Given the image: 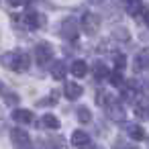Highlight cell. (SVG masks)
Wrapping results in <instances>:
<instances>
[{
    "label": "cell",
    "instance_id": "cell-1",
    "mask_svg": "<svg viewBox=\"0 0 149 149\" xmlns=\"http://www.w3.org/2000/svg\"><path fill=\"white\" fill-rule=\"evenodd\" d=\"M0 63H2L6 70H13V72H27L31 68V57H29V53H25L21 49H15V51L2 53Z\"/></svg>",
    "mask_w": 149,
    "mask_h": 149
},
{
    "label": "cell",
    "instance_id": "cell-2",
    "mask_svg": "<svg viewBox=\"0 0 149 149\" xmlns=\"http://www.w3.org/2000/svg\"><path fill=\"white\" fill-rule=\"evenodd\" d=\"M80 25H82V29H84L88 35H94V33H98V29H100V17H96V15H92V13H84V17L80 19Z\"/></svg>",
    "mask_w": 149,
    "mask_h": 149
},
{
    "label": "cell",
    "instance_id": "cell-3",
    "mask_svg": "<svg viewBox=\"0 0 149 149\" xmlns=\"http://www.w3.org/2000/svg\"><path fill=\"white\" fill-rule=\"evenodd\" d=\"M10 141L17 149H31V139L29 133H25L23 129H13L10 131Z\"/></svg>",
    "mask_w": 149,
    "mask_h": 149
},
{
    "label": "cell",
    "instance_id": "cell-4",
    "mask_svg": "<svg viewBox=\"0 0 149 149\" xmlns=\"http://www.w3.org/2000/svg\"><path fill=\"white\" fill-rule=\"evenodd\" d=\"M35 55H37V63H39V65H45V63H49L51 57H53V47H51L49 43H39V45L35 47Z\"/></svg>",
    "mask_w": 149,
    "mask_h": 149
},
{
    "label": "cell",
    "instance_id": "cell-5",
    "mask_svg": "<svg viewBox=\"0 0 149 149\" xmlns=\"http://www.w3.org/2000/svg\"><path fill=\"white\" fill-rule=\"evenodd\" d=\"M82 92H84L82 86L76 84V82H65V86H63V94H65L68 100H78L82 96Z\"/></svg>",
    "mask_w": 149,
    "mask_h": 149
},
{
    "label": "cell",
    "instance_id": "cell-6",
    "mask_svg": "<svg viewBox=\"0 0 149 149\" xmlns=\"http://www.w3.org/2000/svg\"><path fill=\"white\" fill-rule=\"evenodd\" d=\"M72 145L78 147V149H86L90 145V135L86 131H74L72 135Z\"/></svg>",
    "mask_w": 149,
    "mask_h": 149
},
{
    "label": "cell",
    "instance_id": "cell-7",
    "mask_svg": "<svg viewBox=\"0 0 149 149\" xmlns=\"http://www.w3.org/2000/svg\"><path fill=\"white\" fill-rule=\"evenodd\" d=\"M123 2V6H125V10L131 15V17H139L145 8H143V2L141 0H120Z\"/></svg>",
    "mask_w": 149,
    "mask_h": 149
},
{
    "label": "cell",
    "instance_id": "cell-8",
    "mask_svg": "<svg viewBox=\"0 0 149 149\" xmlns=\"http://www.w3.org/2000/svg\"><path fill=\"white\" fill-rule=\"evenodd\" d=\"M59 33H61V37H65V39H76V37H78V25H76L74 21H65V23L59 25Z\"/></svg>",
    "mask_w": 149,
    "mask_h": 149
},
{
    "label": "cell",
    "instance_id": "cell-9",
    "mask_svg": "<svg viewBox=\"0 0 149 149\" xmlns=\"http://www.w3.org/2000/svg\"><path fill=\"white\" fill-rule=\"evenodd\" d=\"M125 131H127V135L131 137V139H135V141H143L147 135H145V129L141 127V125H135V123H131V125H125Z\"/></svg>",
    "mask_w": 149,
    "mask_h": 149
},
{
    "label": "cell",
    "instance_id": "cell-10",
    "mask_svg": "<svg viewBox=\"0 0 149 149\" xmlns=\"http://www.w3.org/2000/svg\"><path fill=\"white\" fill-rule=\"evenodd\" d=\"M106 110H108V116L112 118V120H123L125 118V108H123V104L120 102H112L110 106H106Z\"/></svg>",
    "mask_w": 149,
    "mask_h": 149
},
{
    "label": "cell",
    "instance_id": "cell-11",
    "mask_svg": "<svg viewBox=\"0 0 149 149\" xmlns=\"http://www.w3.org/2000/svg\"><path fill=\"white\" fill-rule=\"evenodd\" d=\"M13 118H15L17 123H21V125H29V123L33 120V112L27 110V108H17V110L13 112Z\"/></svg>",
    "mask_w": 149,
    "mask_h": 149
},
{
    "label": "cell",
    "instance_id": "cell-12",
    "mask_svg": "<svg viewBox=\"0 0 149 149\" xmlns=\"http://www.w3.org/2000/svg\"><path fill=\"white\" fill-rule=\"evenodd\" d=\"M135 70H149V47L143 49L137 57H135Z\"/></svg>",
    "mask_w": 149,
    "mask_h": 149
},
{
    "label": "cell",
    "instance_id": "cell-13",
    "mask_svg": "<svg viewBox=\"0 0 149 149\" xmlns=\"http://www.w3.org/2000/svg\"><path fill=\"white\" fill-rule=\"evenodd\" d=\"M70 72H72L76 78H84V76L88 74V65H86V61H82V59H76V61L72 63Z\"/></svg>",
    "mask_w": 149,
    "mask_h": 149
},
{
    "label": "cell",
    "instance_id": "cell-14",
    "mask_svg": "<svg viewBox=\"0 0 149 149\" xmlns=\"http://www.w3.org/2000/svg\"><path fill=\"white\" fill-rule=\"evenodd\" d=\"M65 74H68V70H65V63H61V61H55V63H53V68H51V76H53L55 80H63V78H65Z\"/></svg>",
    "mask_w": 149,
    "mask_h": 149
},
{
    "label": "cell",
    "instance_id": "cell-15",
    "mask_svg": "<svg viewBox=\"0 0 149 149\" xmlns=\"http://www.w3.org/2000/svg\"><path fill=\"white\" fill-rule=\"evenodd\" d=\"M96 102H98L100 106H104V108H106V106H110V104L114 102V98H112L106 90H98V94H96Z\"/></svg>",
    "mask_w": 149,
    "mask_h": 149
},
{
    "label": "cell",
    "instance_id": "cell-16",
    "mask_svg": "<svg viewBox=\"0 0 149 149\" xmlns=\"http://www.w3.org/2000/svg\"><path fill=\"white\" fill-rule=\"evenodd\" d=\"M92 70H94V76H96V78H100V80H102V78H106V76H110V70L106 68V63H104V61H96Z\"/></svg>",
    "mask_w": 149,
    "mask_h": 149
},
{
    "label": "cell",
    "instance_id": "cell-17",
    "mask_svg": "<svg viewBox=\"0 0 149 149\" xmlns=\"http://www.w3.org/2000/svg\"><path fill=\"white\" fill-rule=\"evenodd\" d=\"M41 127H45V129H59V120L55 118V114H45L41 118Z\"/></svg>",
    "mask_w": 149,
    "mask_h": 149
},
{
    "label": "cell",
    "instance_id": "cell-18",
    "mask_svg": "<svg viewBox=\"0 0 149 149\" xmlns=\"http://www.w3.org/2000/svg\"><path fill=\"white\" fill-rule=\"evenodd\" d=\"M76 114H78V120L80 123H90V118H92V112H90L88 106H78Z\"/></svg>",
    "mask_w": 149,
    "mask_h": 149
},
{
    "label": "cell",
    "instance_id": "cell-19",
    "mask_svg": "<svg viewBox=\"0 0 149 149\" xmlns=\"http://www.w3.org/2000/svg\"><path fill=\"white\" fill-rule=\"evenodd\" d=\"M25 23H27L29 27H41V25H43V21H41V17H39L37 13H27Z\"/></svg>",
    "mask_w": 149,
    "mask_h": 149
},
{
    "label": "cell",
    "instance_id": "cell-20",
    "mask_svg": "<svg viewBox=\"0 0 149 149\" xmlns=\"http://www.w3.org/2000/svg\"><path fill=\"white\" fill-rule=\"evenodd\" d=\"M0 94L4 96V100H6L8 104H17V102H19V96H17L15 92H8L4 86H0Z\"/></svg>",
    "mask_w": 149,
    "mask_h": 149
},
{
    "label": "cell",
    "instance_id": "cell-21",
    "mask_svg": "<svg viewBox=\"0 0 149 149\" xmlns=\"http://www.w3.org/2000/svg\"><path fill=\"white\" fill-rule=\"evenodd\" d=\"M110 82H112V86H116V88H120L125 82H123V74H120V70H116V72H110Z\"/></svg>",
    "mask_w": 149,
    "mask_h": 149
},
{
    "label": "cell",
    "instance_id": "cell-22",
    "mask_svg": "<svg viewBox=\"0 0 149 149\" xmlns=\"http://www.w3.org/2000/svg\"><path fill=\"white\" fill-rule=\"evenodd\" d=\"M112 35H114L116 39H120V41H129V31H127L125 27H116V29L112 31Z\"/></svg>",
    "mask_w": 149,
    "mask_h": 149
},
{
    "label": "cell",
    "instance_id": "cell-23",
    "mask_svg": "<svg viewBox=\"0 0 149 149\" xmlns=\"http://www.w3.org/2000/svg\"><path fill=\"white\" fill-rule=\"evenodd\" d=\"M114 63H116V70H123V68L127 65V59H125V55H114Z\"/></svg>",
    "mask_w": 149,
    "mask_h": 149
},
{
    "label": "cell",
    "instance_id": "cell-24",
    "mask_svg": "<svg viewBox=\"0 0 149 149\" xmlns=\"http://www.w3.org/2000/svg\"><path fill=\"white\" fill-rule=\"evenodd\" d=\"M25 2H29V0H8L10 6H21V4H25Z\"/></svg>",
    "mask_w": 149,
    "mask_h": 149
},
{
    "label": "cell",
    "instance_id": "cell-25",
    "mask_svg": "<svg viewBox=\"0 0 149 149\" xmlns=\"http://www.w3.org/2000/svg\"><path fill=\"white\" fill-rule=\"evenodd\" d=\"M45 104H49V106H53V104H55V100H51V98H45V100H39V106H45Z\"/></svg>",
    "mask_w": 149,
    "mask_h": 149
},
{
    "label": "cell",
    "instance_id": "cell-26",
    "mask_svg": "<svg viewBox=\"0 0 149 149\" xmlns=\"http://www.w3.org/2000/svg\"><path fill=\"white\" fill-rule=\"evenodd\" d=\"M143 17H145V23H147V27H149V8H145V10H143Z\"/></svg>",
    "mask_w": 149,
    "mask_h": 149
}]
</instances>
